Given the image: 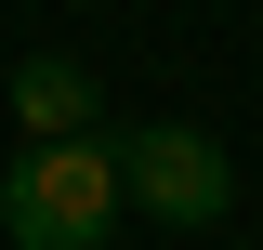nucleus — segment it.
Returning a JSON list of instances; mask_svg holds the SVG:
<instances>
[{
    "label": "nucleus",
    "instance_id": "obj_2",
    "mask_svg": "<svg viewBox=\"0 0 263 250\" xmlns=\"http://www.w3.org/2000/svg\"><path fill=\"white\" fill-rule=\"evenodd\" d=\"M105 145H119V198L158 211L171 237H211V224L237 211V158L211 145L197 119H145V132H105Z\"/></svg>",
    "mask_w": 263,
    "mask_h": 250
},
{
    "label": "nucleus",
    "instance_id": "obj_1",
    "mask_svg": "<svg viewBox=\"0 0 263 250\" xmlns=\"http://www.w3.org/2000/svg\"><path fill=\"white\" fill-rule=\"evenodd\" d=\"M105 224H119V145H27L13 171H0V237L13 250H105Z\"/></svg>",
    "mask_w": 263,
    "mask_h": 250
},
{
    "label": "nucleus",
    "instance_id": "obj_3",
    "mask_svg": "<svg viewBox=\"0 0 263 250\" xmlns=\"http://www.w3.org/2000/svg\"><path fill=\"white\" fill-rule=\"evenodd\" d=\"M0 105H13L27 145H92V132H105V93H92L79 53H27L13 79H0Z\"/></svg>",
    "mask_w": 263,
    "mask_h": 250
}]
</instances>
